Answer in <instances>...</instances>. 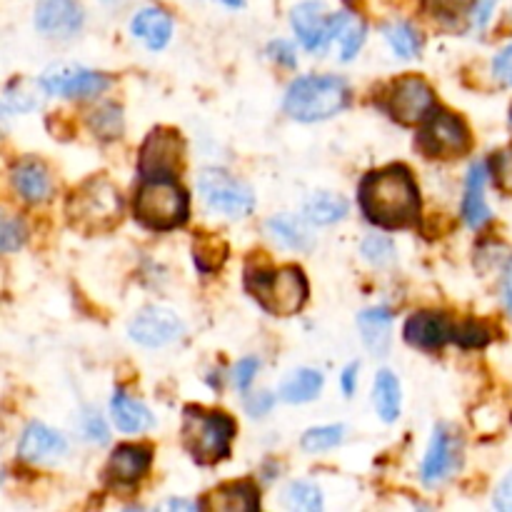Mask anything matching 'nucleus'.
<instances>
[{
    "instance_id": "nucleus-1",
    "label": "nucleus",
    "mask_w": 512,
    "mask_h": 512,
    "mask_svg": "<svg viewBox=\"0 0 512 512\" xmlns=\"http://www.w3.org/2000/svg\"><path fill=\"white\" fill-rule=\"evenodd\" d=\"M358 200L365 218L378 228H413L420 220L418 185L405 165H388L365 175Z\"/></svg>"
},
{
    "instance_id": "nucleus-2",
    "label": "nucleus",
    "mask_w": 512,
    "mask_h": 512,
    "mask_svg": "<svg viewBox=\"0 0 512 512\" xmlns=\"http://www.w3.org/2000/svg\"><path fill=\"white\" fill-rule=\"evenodd\" d=\"M65 213L80 233H108L123 220V198L108 178H90L70 193Z\"/></svg>"
},
{
    "instance_id": "nucleus-3",
    "label": "nucleus",
    "mask_w": 512,
    "mask_h": 512,
    "mask_svg": "<svg viewBox=\"0 0 512 512\" xmlns=\"http://www.w3.org/2000/svg\"><path fill=\"white\" fill-rule=\"evenodd\" d=\"M350 100V88L338 75H303L288 88L285 113L300 123H315L338 115Z\"/></svg>"
},
{
    "instance_id": "nucleus-4",
    "label": "nucleus",
    "mask_w": 512,
    "mask_h": 512,
    "mask_svg": "<svg viewBox=\"0 0 512 512\" xmlns=\"http://www.w3.org/2000/svg\"><path fill=\"white\" fill-rule=\"evenodd\" d=\"M245 288L265 313L280 318L300 313L308 300V280L303 270L293 265L280 270H250L245 275Z\"/></svg>"
},
{
    "instance_id": "nucleus-5",
    "label": "nucleus",
    "mask_w": 512,
    "mask_h": 512,
    "mask_svg": "<svg viewBox=\"0 0 512 512\" xmlns=\"http://www.w3.org/2000/svg\"><path fill=\"white\" fill-rule=\"evenodd\" d=\"M180 438H183V448L193 455L195 463L215 465L218 460L228 458L230 443L235 438V423L225 413L185 408Z\"/></svg>"
},
{
    "instance_id": "nucleus-6",
    "label": "nucleus",
    "mask_w": 512,
    "mask_h": 512,
    "mask_svg": "<svg viewBox=\"0 0 512 512\" xmlns=\"http://www.w3.org/2000/svg\"><path fill=\"white\" fill-rule=\"evenodd\" d=\"M135 218L150 230H173L188 220V193L175 178H145L135 193Z\"/></svg>"
},
{
    "instance_id": "nucleus-7",
    "label": "nucleus",
    "mask_w": 512,
    "mask_h": 512,
    "mask_svg": "<svg viewBox=\"0 0 512 512\" xmlns=\"http://www.w3.org/2000/svg\"><path fill=\"white\" fill-rule=\"evenodd\" d=\"M290 20H293V28L298 33L300 43L305 45V50L318 53V50H325L335 38L345 33V28L353 23V15H325V5L320 0H305V3L295 5Z\"/></svg>"
},
{
    "instance_id": "nucleus-8",
    "label": "nucleus",
    "mask_w": 512,
    "mask_h": 512,
    "mask_svg": "<svg viewBox=\"0 0 512 512\" xmlns=\"http://www.w3.org/2000/svg\"><path fill=\"white\" fill-rule=\"evenodd\" d=\"M198 190L215 213H223L228 218H245L255 208L253 190L220 168L203 170L198 178Z\"/></svg>"
},
{
    "instance_id": "nucleus-9",
    "label": "nucleus",
    "mask_w": 512,
    "mask_h": 512,
    "mask_svg": "<svg viewBox=\"0 0 512 512\" xmlns=\"http://www.w3.org/2000/svg\"><path fill=\"white\" fill-rule=\"evenodd\" d=\"M418 145L430 158H458L470 148L468 125L448 110H433L425 128L420 130Z\"/></svg>"
},
{
    "instance_id": "nucleus-10",
    "label": "nucleus",
    "mask_w": 512,
    "mask_h": 512,
    "mask_svg": "<svg viewBox=\"0 0 512 512\" xmlns=\"http://www.w3.org/2000/svg\"><path fill=\"white\" fill-rule=\"evenodd\" d=\"M383 105L390 113V118L398 120L400 125H418L423 120H428V115L435 108V95L430 90V85L423 78H400L385 90Z\"/></svg>"
},
{
    "instance_id": "nucleus-11",
    "label": "nucleus",
    "mask_w": 512,
    "mask_h": 512,
    "mask_svg": "<svg viewBox=\"0 0 512 512\" xmlns=\"http://www.w3.org/2000/svg\"><path fill=\"white\" fill-rule=\"evenodd\" d=\"M185 143L178 130L155 128L140 148L138 170L143 178H175L183 168Z\"/></svg>"
},
{
    "instance_id": "nucleus-12",
    "label": "nucleus",
    "mask_w": 512,
    "mask_h": 512,
    "mask_svg": "<svg viewBox=\"0 0 512 512\" xmlns=\"http://www.w3.org/2000/svg\"><path fill=\"white\" fill-rule=\"evenodd\" d=\"M128 333L138 345L163 348V345H170L183 335V323H180V318L173 310L153 305V308H145L135 315Z\"/></svg>"
},
{
    "instance_id": "nucleus-13",
    "label": "nucleus",
    "mask_w": 512,
    "mask_h": 512,
    "mask_svg": "<svg viewBox=\"0 0 512 512\" xmlns=\"http://www.w3.org/2000/svg\"><path fill=\"white\" fill-rule=\"evenodd\" d=\"M45 93L65 95V98H90V95L103 93L110 80L95 70L78 68V65H53L43 75Z\"/></svg>"
},
{
    "instance_id": "nucleus-14",
    "label": "nucleus",
    "mask_w": 512,
    "mask_h": 512,
    "mask_svg": "<svg viewBox=\"0 0 512 512\" xmlns=\"http://www.w3.org/2000/svg\"><path fill=\"white\" fill-rule=\"evenodd\" d=\"M460 463V443L448 433L445 425H438L430 440L428 455L420 468V478L425 485H438L453 475V470Z\"/></svg>"
},
{
    "instance_id": "nucleus-15",
    "label": "nucleus",
    "mask_w": 512,
    "mask_h": 512,
    "mask_svg": "<svg viewBox=\"0 0 512 512\" xmlns=\"http://www.w3.org/2000/svg\"><path fill=\"white\" fill-rule=\"evenodd\" d=\"M150 463H153V453L148 445H120L105 465V483L130 488V485L140 483V478H145Z\"/></svg>"
},
{
    "instance_id": "nucleus-16",
    "label": "nucleus",
    "mask_w": 512,
    "mask_h": 512,
    "mask_svg": "<svg viewBox=\"0 0 512 512\" xmlns=\"http://www.w3.org/2000/svg\"><path fill=\"white\" fill-rule=\"evenodd\" d=\"M83 25V10L75 0H40L35 28L48 38H73Z\"/></svg>"
},
{
    "instance_id": "nucleus-17",
    "label": "nucleus",
    "mask_w": 512,
    "mask_h": 512,
    "mask_svg": "<svg viewBox=\"0 0 512 512\" xmlns=\"http://www.w3.org/2000/svg\"><path fill=\"white\" fill-rule=\"evenodd\" d=\"M455 338V325L440 313H418L405 323V340L420 350H440Z\"/></svg>"
},
{
    "instance_id": "nucleus-18",
    "label": "nucleus",
    "mask_w": 512,
    "mask_h": 512,
    "mask_svg": "<svg viewBox=\"0 0 512 512\" xmlns=\"http://www.w3.org/2000/svg\"><path fill=\"white\" fill-rule=\"evenodd\" d=\"M68 450V443L60 433L43 423H30L18 443V455L28 463H50Z\"/></svg>"
},
{
    "instance_id": "nucleus-19",
    "label": "nucleus",
    "mask_w": 512,
    "mask_h": 512,
    "mask_svg": "<svg viewBox=\"0 0 512 512\" xmlns=\"http://www.w3.org/2000/svg\"><path fill=\"white\" fill-rule=\"evenodd\" d=\"M358 328L363 335L365 348L383 358L390 350V330H393V313L388 308H370L358 315Z\"/></svg>"
},
{
    "instance_id": "nucleus-20",
    "label": "nucleus",
    "mask_w": 512,
    "mask_h": 512,
    "mask_svg": "<svg viewBox=\"0 0 512 512\" xmlns=\"http://www.w3.org/2000/svg\"><path fill=\"white\" fill-rule=\"evenodd\" d=\"M130 28H133L135 38L143 40L150 50H163L168 45L170 35H173V20L165 10L143 8L135 13Z\"/></svg>"
},
{
    "instance_id": "nucleus-21",
    "label": "nucleus",
    "mask_w": 512,
    "mask_h": 512,
    "mask_svg": "<svg viewBox=\"0 0 512 512\" xmlns=\"http://www.w3.org/2000/svg\"><path fill=\"white\" fill-rule=\"evenodd\" d=\"M205 510H228V512H245L260 508V495L253 483H228L215 488L203 500Z\"/></svg>"
},
{
    "instance_id": "nucleus-22",
    "label": "nucleus",
    "mask_w": 512,
    "mask_h": 512,
    "mask_svg": "<svg viewBox=\"0 0 512 512\" xmlns=\"http://www.w3.org/2000/svg\"><path fill=\"white\" fill-rule=\"evenodd\" d=\"M13 185L20 193V198H25L28 203H43L53 193V183H50V175L45 170L43 163L38 160H23L13 168Z\"/></svg>"
},
{
    "instance_id": "nucleus-23",
    "label": "nucleus",
    "mask_w": 512,
    "mask_h": 512,
    "mask_svg": "<svg viewBox=\"0 0 512 512\" xmlns=\"http://www.w3.org/2000/svg\"><path fill=\"white\" fill-rule=\"evenodd\" d=\"M485 180H488V165L475 163L468 173L463 198V215L470 228H483L490 220V208L485 203Z\"/></svg>"
},
{
    "instance_id": "nucleus-24",
    "label": "nucleus",
    "mask_w": 512,
    "mask_h": 512,
    "mask_svg": "<svg viewBox=\"0 0 512 512\" xmlns=\"http://www.w3.org/2000/svg\"><path fill=\"white\" fill-rule=\"evenodd\" d=\"M110 410H113V420L123 433H143L153 425V415L145 405H140L138 400L128 398L125 393H115L113 403H110Z\"/></svg>"
},
{
    "instance_id": "nucleus-25",
    "label": "nucleus",
    "mask_w": 512,
    "mask_h": 512,
    "mask_svg": "<svg viewBox=\"0 0 512 512\" xmlns=\"http://www.w3.org/2000/svg\"><path fill=\"white\" fill-rule=\"evenodd\" d=\"M268 233L275 243L285 245V248L308 250L313 245V233L308 230V225L300 218H293V215H275V218H270Z\"/></svg>"
},
{
    "instance_id": "nucleus-26",
    "label": "nucleus",
    "mask_w": 512,
    "mask_h": 512,
    "mask_svg": "<svg viewBox=\"0 0 512 512\" xmlns=\"http://www.w3.org/2000/svg\"><path fill=\"white\" fill-rule=\"evenodd\" d=\"M345 213H348V203L335 193L310 195L303 208V218L313 225H333L343 220Z\"/></svg>"
},
{
    "instance_id": "nucleus-27",
    "label": "nucleus",
    "mask_w": 512,
    "mask_h": 512,
    "mask_svg": "<svg viewBox=\"0 0 512 512\" xmlns=\"http://www.w3.org/2000/svg\"><path fill=\"white\" fill-rule=\"evenodd\" d=\"M323 375L318 370H295L283 385H280V398L285 403H308V400H315L323 390Z\"/></svg>"
},
{
    "instance_id": "nucleus-28",
    "label": "nucleus",
    "mask_w": 512,
    "mask_h": 512,
    "mask_svg": "<svg viewBox=\"0 0 512 512\" xmlns=\"http://www.w3.org/2000/svg\"><path fill=\"white\" fill-rule=\"evenodd\" d=\"M375 410L385 423H393L400 415V383L390 370H380L375 378Z\"/></svg>"
},
{
    "instance_id": "nucleus-29",
    "label": "nucleus",
    "mask_w": 512,
    "mask_h": 512,
    "mask_svg": "<svg viewBox=\"0 0 512 512\" xmlns=\"http://www.w3.org/2000/svg\"><path fill=\"white\" fill-rule=\"evenodd\" d=\"M45 90L43 80H28L18 78L5 88V110H13V113H30V110L38 108L43 103Z\"/></svg>"
},
{
    "instance_id": "nucleus-30",
    "label": "nucleus",
    "mask_w": 512,
    "mask_h": 512,
    "mask_svg": "<svg viewBox=\"0 0 512 512\" xmlns=\"http://www.w3.org/2000/svg\"><path fill=\"white\" fill-rule=\"evenodd\" d=\"M193 258L200 273H215L218 268H223L225 258H228V243L218 235H198L193 243Z\"/></svg>"
},
{
    "instance_id": "nucleus-31",
    "label": "nucleus",
    "mask_w": 512,
    "mask_h": 512,
    "mask_svg": "<svg viewBox=\"0 0 512 512\" xmlns=\"http://www.w3.org/2000/svg\"><path fill=\"white\" fill-rule=\"evenodd\" d=\"M88 123L100 140H113L123 133V110L113 103H105L90 113Z\"/></svg>"
},
{
    "instance_id": "nucleus-32",
    "label": "nucleus",
    "mask_w": 512,
    "mask_h": 512,
    "mask_svg": "<svg viewBox=\"0 0 512 512\" xmlns=\"http://www.w3.org/2000/svg\"><path fill=\"white\" fill-rule=\"evenodd\" d=\"M385 38L400 58H415L420 53V35L415 33L413 25L403 23V20L385 25Z\"/></svg>"
},
{
    "instance_id": "nucleus-33",
    "label": "nucleus",
    "mask_w": 512,
    "mask_h": 512,
    "mask_svg": "<svg viewBox=\"0 0 512 512\" xmlns=\"http://www.w3.org/2000/svg\"><path fill=\"white\" fill-rule=\"evenodd\" d=\"M345 428L343 425H325V428H313L303 435L300 445L305 453H325V450L335 448L343 443Z\"/></svg>"
},
{
    "instance_id": "nucleus-34",
    "label": "nucleus",
    "mask_w": 512,
    "mask_h": 512,
    "mask_svg": "<svg viewBox=\"0 0 512 512\" xmlns=\"http://www.w3.org/2000/svg\"><path fill=\"white\" fill-rule=\"evenodd\" d=\"M285 503H288V508L293 510L318 512L323 508V495H320V490L315 488L313 483L298 480V483H293L288 490H285Z\"/></svg>"
},
{
    "instance_id": "nucleus-35",
    "label": "nucleus",
    "mask_w": 512,
    "mask_h": 512,
    "mask_svg": "<svg viewBox=\"0 0 512 512\" xmlns=\"http://www.w3.org/2000/svg\"><path fill=\"white\" fill-rule=\"evenodd\" d=\"M363 255L373 265H390L395 260L393 240L385 238V235H370L363 243Z\"/></svg>"
},
{
    "instance_id": "nucleus-36",
    "label": "nucleus",
    "mask_w": 512,
    "mask_h": 512,
    "mask_svg": "<svg viewBox=\"0 0 512 512\" xmlns=\"http://www.w3.org/2000/svg\"><path fill=\"white\" fill-rule=\"evenodd\" d=\"M455 343L463 345V348H483L490 343V333L475 320H465L455 328Z\"/></svg>"
},
{
    "instance_id": "nucleus-37",
    "label": "nucleus",
    "mask_w": 512,
    "mask_h": 512,
    "mask_svg": "<svg viewBox=\"0 0 512 512\" xmlns=\"http://www.w3.org/2000/svg\"><path fill=\"white\" fill-rule=\"evenodd\" d=\"M475 3H478V0H428V10L433 15H438V18L455 20L473 13Z\"/></svg>"
},
{
    "instance_id": "nucleus-38",
    "label": "nucleus",
    "mask_w": 512,
    "mask_h": 512,
    "mask_svg": "<svg viewBox=\"0 0 512 512\" xmlns=\"http://www.w3.org/2000/svg\"><path fill=\"white\" fill-rule=\"evenodd\" d=\"M490 170H493L495 185H498L503 193L512 195V145L495 155L493 163H490Z\"/></svg>"
},
{
    "instance_id": "nucleus-39",
    "label": "nucleus",
    "mask_w": 512,
    "mask_h": 512,
    "mask_svg": "<svg viewBox=\"0 0 512 512\" xmlns=\"http://www.w3.org/2000/svg\"><path fill=\"white\" fill-rule=\"evenodd\" d=\"M25 243V225L20 220H3V228H0V248L5 253H13L20 245Z\"/></svg>"
},
{
    "instance_id": "nucleus-40",
    "label": "nucleus",
    "mask_w": 512,
    "mask_h": 512,
    "mask_svg": "<svg viewBox=\"0 0 512 512\" xmlns=\"http://www.w3.org/2000/svg\"><path fill=\"white\" fill-rule=\"evenodd\" d=\"M340 43H343V53H340V58L353 60L355 53H360V45L365 43V25L350 23L348 28H345V33L340 35Z\"/></svg>"
},
{
    "instance_id": "nucleus-41",
    "label": "nucleus",
    "mask_w": 512,
    "mask_h": 512,
    "mask_svg": "<svg viewBox=\"0 0 512 512\" xmlns=\"http://www.w3.org/2000/svg\"><path fill=\"white\" fill-rule=\"evenodd\" d=\"M260 370V360L258 358H243L238 365L233 368V383L238 390H248L250 383L255 380Z\"/></svg>"
},
{
    "instance_id": "nucleus-42",
    "label": "nucleus",
    "mask_w": 512,
    "mask_h": 512,
    "mask_svg": "<svg viewBox=\"0 0 512 512\" xmlns=\"http://www.w3.org/2000/svg\"><path fill=\"white\" fill-rule=\"evenodd\" d=\"M493 73L500 83L510 85L512 88V45H508V48H503L498 55H495Z\"/></svg>"
},
{
    "instance_id": "nucleus-43",
    "label": "nucleus",
    "mask_w": 512,
    "mask_h": 512,
    "mask_svg": "<svg viewBox=\"0 0 512 512\" xmlns=\"http://www.w3.org/2000/svg\"><path fill=\"white\" fill-rule=\"evenodd\" d=\"M268 53L275 63L288 65V68H293L295 65V48L288 43V40H275V43H270Z\"/></svg>"
},
{
    "instance_id": "nucleus-44",
    "label": "nucleus",
    "mask_w": 512,
    "mask_h": 512,
    "mask_svg": "<svg viewBox=\"0 0 512 512\" xmlns=\"http://www.w3.org/2000/svg\"><path fill=\"white\" fill-rule=\"evenodd\" d=\"M85 435H88L90 440H95V443H105V440H108V428H105L100 415L90 413L88 418H85Z\"/></svg>"
},
{
    "instance_id": "nucleus-45",
    "label": "nucleus",
    "mask_w": 512,
    "mask_h": 512,
    "mask_svg": "<svg viewBox=\"0 0 512 512\" xmlns=\"http://www.w3.org/2000/svg\"><path fill=\"white\" fill-rule=\"evenodd\" d=\"M495 3H498V0H478V3H475V10H473V25H475V28L485 30L490 15H493Z\"/></svg>"
},
{
    "instance_id": "nucleus-46",
    "label": "nucleus",
    "mask_w": 512,
    "mask_h": 512,
    "mask_svg": "<svg viewBox=\"0 0 512 512\" xmlns=\"http://www.w3.org/2000/svg\"><path fill=\"white\" fill-rule=\"evenodd\" d=\"M495 508L512 512V473L495 490Z\"/></svg>"
},
{
    "instance_id": "nucleus-47",
    "label": "nucleus",
    "mask_w": 512,
    "mask_h": 512,
    "mask_svg": "<svg viewBox=\"0 0 512 512\" xmlns=\"http://www.w3.org/2000/svg\"><path fill=\"white\" fill-rule=\"evenodd\" d=\"M273 403H275L273 395H270V393H258V395H253V398L248 400V413L258 418V415L270 413V408H273Z\"/></svg>"
},
{
    "instance_id": "nucleus-48",
    "label": "nucleus",
    "mask_w": 512,
    "mask_h": 512,
    "mask_svg": "<svg viewBox=\"0 0 512 512\" xmlns=\"http://www.w3.org/2000/svg\"><path fill=\"white\" fill-rule=\"evenodd\" d=\"M358 370H360L358 363H350L348 368L340 373V388H343L345 395L355 393V385H358Z\"/></svg>"
},
{
    "instance_id": "nucleus-49",
    "label": "nucleus",
    "mask_w": 512,
    "mask_h": 512,
    "mask_svg": "<svg viewBox=\"0 0 512 512\" xmlns=\"http://www.w3.org/2000/svg\"><path fill=\"white\" fill-rule=\"evenodd\" d=\"M503 300H505V308L512 315V260L505 268V278H503Z\"/></svg>"
},
{
    "instance_id": "nucleus-50",
    "label": "nucleus",
    "mask_w": 512,
    "mask_h": 512,
    "mask_svg": "<svg viewBox=\"0 0 512 512\" xmlns=\"http://www.w3.org/2000/svg\"><path fill=\"white\" fill-rule=\"evenodd\" d=\"M163 508H173V510H193L195 505H193V503H185V500H170V503H165Z\"/></svg>"
},
{
    "instance_id": "nucleus-51",
    "label": "nucleus",
    "mask_w": 512,
    "mask_h": 512,
    "mask_svg": "<svg viewBox=\"0 0 512 512\" xmlns=\"http://www.w3.org/2000/svg\"><path fill=\"white\" fill-rule=\"evenodd\" d=\"M225 5H230V8H240V5H245V0H223Z\"/></svg>"
},
{
    "instance_id": "nucleus-52",
    "label": "nucleus",
    "mask_w": 512,
    "mask_h": 512,
    "mask_svg": "<svg viewBox=\"0 0 512 512\" xmlns=\"http://www.w3.org/2000/svg\"><path fill=\"white\" fill-rule=\"evenodd\" d=\"M510 123H512V113H510Z\"/></svg>"
}]
</instances>
